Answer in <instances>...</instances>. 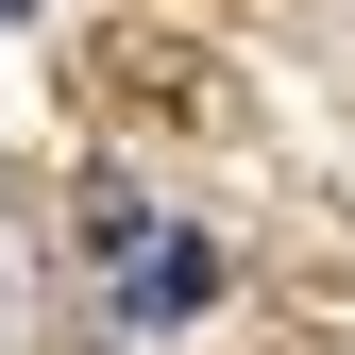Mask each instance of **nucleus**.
Instances as JSON below:
<instances>
[{
  "instance_id": "f257e3e1",
  "label": "nucleus",
  "mask_w": 355,
  "mask_h": 355,
  "mask_svg": "<svg viewBox=\"0 0 355 355\" xmlns=\"http://www.w3.org/2000/svg\"><path fill=\"white\" fill-rule=\"evenodd\" d=\"M203 288H220V271H203L187 237H169V254H136V304H153V322H169V304H203Z\"/></svg>"
},
{
  "instance_id": "f03ea898",
  "label": "nucleus",
  "mask_w": 355,
  "mask_h": 355,
  "mask_svg": "<svg viewBox=\"0 0 355 355\" xmlns=\"http://www.w3.org/2000/svg\"><path fill=\"white\" fill-rule=\"evenodd\" d=\"M0 17H17V0H0Z\"/></svg>"
}]
</instances>
